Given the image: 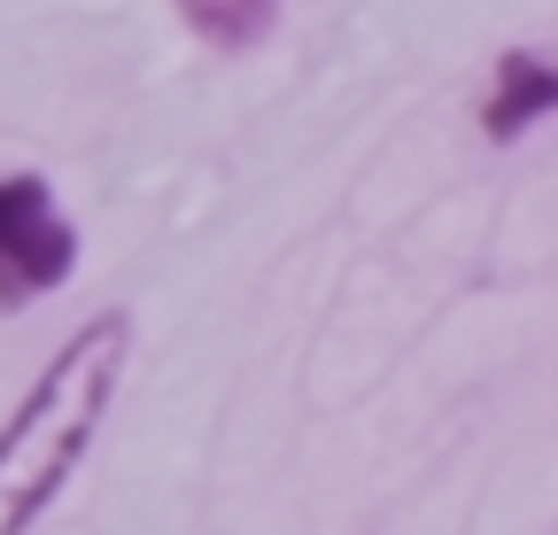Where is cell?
I'll return each instance as SVG.
<instances>
[{"label": "cell", "mask_w": 558, "mask_h": 535, "mask_svg": "<svg viewBox=\"0 0 558 535\" xmlns=\"http://www.w3.org/2000/svg\"><path fill=\"white\" fill-rule=\"evenodd\" d=\"M132 365V311H94L54 342L16 412L0 420V535H32L94 458Z\"/></svg>", "instance_id": "cell-1"}, {"label": "cell", "mask_w": 558, "mask_h": 535, "mask_svg": "<svg viewBox=\"0 0 558 535\" xmlns=\"http://www.w3.org/2000/svg\"><path fill=\"white\" fill-rule=\"evenodd\" d=\"M78 272V226L39 171H0V311H32Z\"/></svg>", "instance_id": "cell-2"}, {"label": "cell", "mask_w": 558, "mask_h": 535, "mask_svg": "<svg viewBox=\"0 0 558 535\" xmlns=\"http://www.w3.org/2000/svg\"><path fill=\"white\" fill-rule=\"evenodd\" d=\"M543 117H558V62L527 54V47H505L497 71H488V94H481V132L497 148H512L520 132H535Z\"/></svg>", "instance_id": "cell-3"}, {"label": "cell", "mask_w": 558, "mask_h": 535, "mask_svg": "<svg viewBox=\"0 0 558 535\" xmlns=\"http://www.w3.org/2000/svg\"><path fill=\"white\" fill-rule=\"evenodd\" d=\"M179 24L202 39V47H218V54H241V47H264L279 9L288 0H171Z\"/></svg>", "instance_id": "cell-4"}]
</instances>
